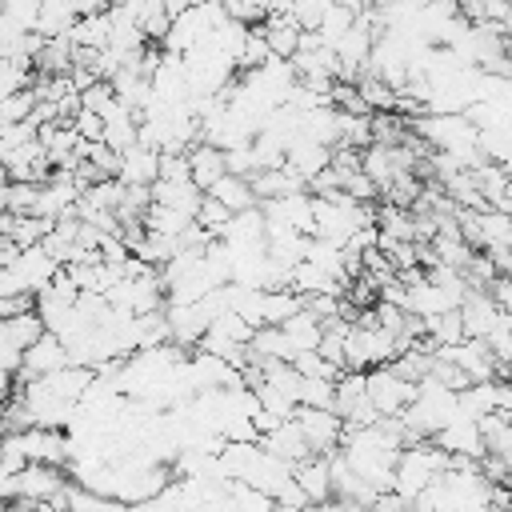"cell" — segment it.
Wrapping results in <instances>:
<instances>
[{
  "label": "cell",
  "instance_id": "cell-1",
  "mask_svg": "<svg viewBox=\"0 0 512 512\" xmlns=\"http://www.w3.org/2000/svg\"><path fill=\"white\" fill-rule=\"evenodd\" d=\"M64 264L44 248V244H32V248H24L12 264H4L0 268V296H12V292H44L52 280H56V272H60Z\"/></svg>",
  "mask_w": 512,
  "mask_h": 512
},
{
  "label": "cell",
  "instance_id": "cell-2",
  "mask_svg": "<svg viewBox=\"0 0 512 512\" xmlns=\"http://www.w3.org/2000/svg\"><path fill=\"white\" fill-rule=\"evenodd\" d=\"M68 484H72L68 468H60V464H36V460L28 468H20L16 476H0L4 500H48V496H56Z\"/></svg>",
  "mask_w": 512,
  "mask_h": 512
},
{
  "label": "cell",
  "instance_id": "cell-3",
  "mask_svg": "<svg viewBox=\"0 0 512 512\" xmlns=\"http://www.w3.org/2000/svg\"><path fill=\"white\" fill-rule=\"evenodd\" d=\"M416 396H420V384L400 376L392 364L368 368V400L380 408V416H400Z\"/></svg>",
  "mask_w": 512,
  "mask_h": 512
},
{
  "label": "cell",
  "instance_id": "cell-4",
  "mask_svg": "<svg viewBox=\"0 0 512 512\" xmlns=\"http://www.w3.org/2000/svg\"><path fill=\"white\" fill-rule=\"evenodd\" d=\"M296 420H300V428H304V436H308V444H312L316 456H332V452L344 448L348 424H344V416L336 408H304L300 404L296 408Z\"/></svg>",
  "mask_w": 512,
  "mask_h": 512
},
{
  "label": "cell",
  "instance_id": "cell-5",
  "mask_svg": "<svg viewBox=\"0 0 512 512\" xmlns=\"http://www.w3.org/2000/svg\"><path fill=\"white\" fill-rule=\"evenodd\" d=\"M448 456H472V460H484L488 456V444H484V432H480V420H472V416H460V408H456V416L432 436Z\"/></svg>",
  "mask_w": 512,
  "mask_h": 512
},
{
  "label": "cell",
  "instance_id": "cell-6",
  "mask_svg": "<svg viewBox=\"0 0 512 512\" xmlns=\"http://www.w3.org/2000/svg\"><path fill=\"white\" fill-rule=\"evenodd\" d=\"M164 316H168V324H172V344H180V348H200V340H204V332L212 328V316H208V308L196 300V304H176V300H168L164 304Z\"/></svg>",
  "mask_w": 512,
  "mask_h": 512
},
{
  "label": "cell",
  "instance_id": "cell-7",
  "mask_svg": "<svg viewBox=\"0 0 512 512\" xmlns=\"http://www.w3.org/2000/svg\"><path fill=\"white\" fill-rule=\"evenodd\" d=\"M68 364H72V352H68L64 336L44 332V336L24 352V368H20V376H16V380H36V376H48V372L68 368Z\"/></svg>",
  "mask_w": 512,
  "mask_h": 512
},
{
  "label": "cell",
  "instance_id": "cell-8",
  "mask_svg": "<svg viewBox=\"0 0 512 512\" xmlns=\"http://www.w3.org/2000/svg\"><path fill=\"white\" fill-rule=\"evenodd\" d=\"M52 160H48V148L44 140H32L24 148H12L4 152V176L8 180H32V184H44V176H52Z\"/></svg>",
  "mask_w": 512,
  "mask_h": 512
},
{
  "label": "cell",
  "instance_id": "cell-9",
  "mask_svg": "<svg viewBox=\"0 0 512 512\" xmlns=\"http://www.w3.org/2000/svg\"><path fill=\"white\" fill-rule=\"evenodd\" d=\"M260 444H264V448H268L272 456H280V460H288L292 468H296V464H304L308 456H316L296 416H292V420H284V424H276V428H272L268 436H260Z\"/></svg>",
  "mask_w": 512,
  "mask_h": 512
},
{
  "label": "cell",
  "instance_id": "cell-10",
  "mask_svg": "<svg viewBox=\"0 0 512 512\" xmlns=\"http://www.w3.org/2000/svg\"><path fill=\"white\" fill-rule=\"evenodd\" d=\"M500 304H496V296L492 292H484V288H472L468 292V300L460 304V316H464V332L468 336H476V340H484L492 328H496V320H500Z\"/></svg>",
  "mask_w": 512,
  "mask_h": 512
},
{
  "label": "cell",
  "instance_id": "cell-11",
  "mask_svg": "<svg viewBox=\"0 0 512 512\" xmlns=\"http://www.w3.org/2000/svg\"><path fill=\"white\" fill-rule=\"evenodd\" d=\"M304 184H312L328 164H332V148L328 144H316V140H308V136H300L292 148H288V160H284Z\"/></svg>",
  "mask_w": 512,
  "mask_h": 512
},
{
  "label": "cell",
  "instance_id": "cell-12",
  "mask_svg": "<svg viewBox=\"0 0 512 512\" xmlns=\"http://www.w3.org/2000/svg\"><path fill=\"white\" fill-rule=\"evenodd\" d=\"M296 484L304 488L308 504H324L336 496L332 488V460L328 456H308L304 464H296Z\"/></svg>",
  "mask_w": 512,
  "mask_h": 512
},
{
  "label": "cell",
  "instance_id": "cell-13",
  "mask_svg": "<svg viewBox=\"0 0 512 512\" xmlns=\"http://www.w3.org/2000/svg\"><path fill=\"white\" fill-rule=\"evenodd\" d=\"M160 160H164V152H156V148H148V144H136V148L124 152L120 180H124V184H144V188H152V184L160 180Z\"/></svg>",
  "mask_w": 512,
  "mask_h": 512
},
{
  "label": "cell",
  "instance_id": "cell-14",
  "mask_svg": "<svg viewBox=\"0 0 512 512\" xmlns=\"http://www.w3.org/2000/svg\"><path fill=\"white\" fill-rule=\"evenodd\" d=\"M188 164H192V180L208 192L228 172V152L216 148V144H208V140H200L196 148H188Z\"/></svg>",
  "mask_w": 512,
  "mask_h": 512
},
{
  "label": "cell",
  "instance_id": "cell-15",
  "mask_svg": "<svg viewBox=\"0 0 512 512\" xmlns=\"http://www.w3.org/2000/svg\"><path fill=\"white\" fill-rule=\"evenodd\" d=\"M248 352H252V360H296V348L280 324H260Z\"/></svg>",
  "mask_w": 512,
  "mask_h": 512
},
{
  "label": "cell",
  "instance_id": "cell-16",
  "mask_svg": "<svg viewBox=\"0 0 512 512\" xmlns=\"http://www.w3.org/2000/svg\"><path fill=\"white\" fill-rule=\"evenodd\" d=\"M208 192H212L220 204H228L232 212H244V208H256V204H260L252 180H248V176H236V172H224Z\"/></svg>",
  "mask_w": 512,
  "mask_h": 512
},
{
  "label": "cell",
  "instance_id": "cell-17",
  "mask_svg": "<svg viewBox=\"0 0 512 512\" xmlns=\"http://www.w3.org/2000/svg\"><path fill=\"white\" fill-rule=\"evenodd\" d=\"M72 44L76 48H108L112 44V16L108 12H88L72 24Z\"/></svg>",
  "mask_w": 512,
  "mask_h": 512
},
{
  "label": "cell",
  "instance_id": "cell-18",
  "mask_svg": "<svg viewBox=\"0 0 512 512\" xmlns=\"http://www.w3.org/2000/svg\"><path fill=\"white\" fill-rule=\"evenodd\" d=\"M424 328H428V344H432V348H452V344L468 340L460 308H452V312H436V316H424Z\"/></svg>",
  "mask_w": 512,
  "mask_h": 512
},
{
  "label": "cell",
  "instance_id": "cell-19",
  "mask_svg": "<svg viewBox=\"0 0 512 512\" xmlns=\"http://www.w3.org/2000/svg\"><path fill=\"white\" fill-rule=\"evenodd\" d=\"M304 308V296L296 288H264V304H260V320L264 324H284L288 316H296Z\"/></svg>",
  "mask_w": 512,
  "mask_h": 512
},
{
  "label": "cell",
  "instance_id": "cell-20",
  "mask_svg": "<svg viewBox=\"0 0 512 512\" xmlns=\"http://www.w3.org/2000/svg\"><path fill=\"white\" fill-rule=\"evenodd\" d=\"M172 20H176V16L164 8V0H148L136 24H140V32L148 36V44H164V36L172 32Z\"/></svg>",
  "mask_w": 512,
  "mask_h": 512
},
{
  "label": "cell",
  "instance_id": "cell-21",
  "mask_svg": "<svg viewBox=\"0 0 512 512\" xmlns=\"http://www.w3.org/2000/svg\"><path fill=\"white\" fill-rule=\"evenodd\" d=\"M36 104H40L36 88H24V92H12V96H0V120H4V124H24V120H32Z\"/></svg>",
  "mask_w": 512,
  "mask_h": 512
},
{
  "label": "cell",
  "instance_id": "cell-22",
  "mask_svg": "<svg viewBox=\"0 0 512 512\" xmlns=\"http://www.w3.org/2000/svg\"><path fill=\"white\" fill-rule=\"evenodd\" d=\"M232 208L228 204H220L212 192H204V204H200V212H196V224H204L216 240H224V232H228V224H232Z\"/></svg>",
  "mask_w": 512,
  "mask_h": 512
},
{
  "label": "cell",
  "instance_id": "cell-23",
  "mask_svg": "<svg viewBox=\"0 0 512 512\" xmlns=\"http://www.w3.org/2000/svg\"><path fill=\"white\" fill-rule=\"evenodd\" d=\"M40 204V184L32 180H4V208L8 212H36Z\"/></svg>",
  "mask_w": 512,
  "mask_h": 512
},
{
  "label": "cell",
  "instance_id": "cell-24",
  "mask_svg": "<svg viewBox=\"0 0 512 512\" xmlns=\"http://www.w3.org/2000/svg\"><path fill=\"white\" fill-rule=\"evenodd\" d=\"M300 404H304V408H336V380L304 376V384H300Z\"/></svg>",
  "mask_w": 512,
  "mask_h": 512
},
{
  "label": "cell",
  "instance_id": "cell-25",
  "mask_svg": "<svg viewBox=\"0 0 512 512\" xmlns=\"http://www.w3.org/2000/svg\"><path fill=\"white\" fill-rule=\"evenodd\" d=\"M336 0H292V20L304 28V32H320L324 16L332 12Z\"/></svg>",
  "mask_w": 512,
  "mask_h": 512
},
{
  "label": "cell",
  "instance_id": "cell-26",
  "mask_svg": "<svg viewBox=\"0 0 512 512\" xmlns=\"http://www.w3.org/2000/svg\"><path fill=\"white\" fill-rule=\"evenodd\" d=\"M32 140H40V124H36V120L4 124V132H0V156L12 152V148H24V144H32Z\"/></svg>",
  "mask_w": 512,
  "mask_h": 512
},
{
  "label": "cell",
  "instance_id": "cell-27",
  "mask_svg": "<svg viewBox=\"0 0 512 512\" xmlns=\"http://www.w3.org/2000/svg\"><path fill=\"white\" fill-rule=\"evenodd\" d=\"M484 340H488V348L496 352V360H500V364H508V360H512V316H508V312H500L496 328H492Z\"/></svg>",
  "mask_w": 512,
  "mask_h": 512
},
{
  "label": "cell",
  "instance_id": "cell-28",
  "mask_svg": "<svg viewBox=\"0 0 512 512\" xmlns=\"http://www.w3.org/2000/svg\"><path fill=\"white\" fill-rule=\"evenodd\" d=\"M72 124H76V132H80L88 144H104V116H100V112H88V108H80Z\"/></svg>",
  "mask_w": 512,
  "mask_h": 512
},
{
  "label": "cell",
  "instance_id": "cell-29",
  "mask_svg": "<svg viewBox=\"0 0 512 512\" xmlns=\"http://www.w3.org/2000/svg\"><path fill=\"white\" fill-rule=\"evenodd\" d=\"M32 308H36V296H32V292L0 296V320H4V316H20V312H32Z\"/></svg>",
  "mask_w": 512,
  "mask_h": 512
},
{
  "label": "cell",
  "instance_id": "cell-30",
  "mask_svg": "<svg viewBox=\"0 0 512 512\" xmlns=\"http://www.w3.org/2000/svg\"><path fill=\"white\" fill-rule=\"evenodd\" d=\"M488 292H492V296H496V304H500V308L512 316V276H496Z\"/></svg>",
  "mask_w": 512,
  "mask_h": 512
},
{
  "label": "cell",
  "instance_id": "cell-31",
  "mask_svg": "<svg viewBox=\"0 0 512 512\" xmlns=\"http://www.w3.org/2000/svg\"><path fill=\"white\" fill-rule=\"evenodd\" d=\"M4 512H44V508H40V500H8Z\"/></svg>",
  "mask_w": 512,
  "mask_h": 512
},
{
  "label": "cell",
  "instance_id": "cell-32",
  "mask_svg": "<svg viewBox=\"0 0 512 512\" xmlns=\"http://www.w3.org/2000/svg\"><path fill=\"white\" fill-rule=\"evenodd\" d=\"M276 512H312V504H276Z\"/></svg>",
  "mask_w": 512,
  "mask_h": 512
},
{
  "label": "cell",
  "instance_id": "cell-33",
  "mask_svg": "<svg viewBox=\"0 0 512 512\" xmlns=\"http://www.w3.org/2000/svg\"><path fill=\"white\" fill-rule=\"evenodd\" d=\"M508 512H512V508H508Z\"/></svg>",
  "mask_w": 512,
  "mask_h": 512
}]
</instances>
